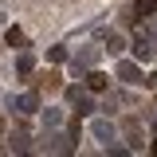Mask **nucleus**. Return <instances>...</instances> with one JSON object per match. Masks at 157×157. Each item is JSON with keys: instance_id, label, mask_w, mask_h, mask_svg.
Wrapping results in <instances>:
<instances>
[{"instance_id": "obj_1", "label": "nucleus", "mask_w": 157, "mask_h": 157, "mask_svg": "<svg viewBox=\"0 0 157 157\" xmlns=\"http://www.w3.org/2000/svg\"><path fill=\"white\" fill-rule=\"evenodd\" d=\"M4 106H8L12 114H39V94H36V90H24V94H8V98H4Z\"/></svg>"}, {"instance_id": "obj_2", "label": "nucleus", "mask_w": 157, "mask_h": 157, "mask_svg": "<svg viewBox=\"0 0 157 157\" xmlns=\"http://www.w3.org/2000/svg\"><path fill=\"white\" fill-rule=\"evenodd\" d=\"M102 51H106V47H94V43H86L82 51H75L71 67H75V71H86V67H94V63H98V55H102Z\"/></svg>"}, {"instance_id": "obj_3", "label": "nucleus", "mask_w": 157, "mask_h": 157, "mask_svg": "<svg viewBox=\"0 0 157 157\" xmlns=\"http://www.w3.org/2000/svg\"><path fill=\"white\" fill-rule=\"evenodd\" d=\"M90 137H98L102 145H110V141H118V126L106 122V118H94V122H90Z\"/></svg>"}, {"instance_id": "obj_4", "label": "nucleus", "mask_w": 157, "mask_h": 157, "mask_svg": "<svg viewBox=\"0 0 157 157\" xmlns=\"http://www.w3.org/2000/svg\"><path fill=\"white\" fill-rule=\"evenodd\" d=\"M118 78L130 82V86H134V82H145V75H141V67H137L134 59H122V63H118Z\"/></svg>"}, {"instance_id": "obj_5", "label": "nucleus", "mask_w": 157, "mask_h": 157, "mask_svg": "<svg viewBox=\"0 0 157 157\" xmlns=\"http://www.w3.org/2000/svg\"><path fill=\"white\" fill-rule=\"evenodd\" d=\"M67 102H71V106H78V114H90V110H94L90 94H86V90H78V86H67Z\"/></svg>"}, {"instance_id": "obj_6", "label": "nucleus", "mask_w": 157, "mask_h": 157, "mask_svg": "<svg viewBox=\"0 0 157 157\" xmlns=\"http://www.w3.org/2000/svg\"><path fill=\"white\" fill-rule=\"evenodd\" d=\"M134 55H137V63L153 59V39H149V32H141V36L134 39Z\"/></svg>"}, {"instance_id": "obj_7", "label": "nucleus", "mask_w": 157, "mask_h": 157, "mask_svg": "<svg viewBox=\"0 0 157 157\" xmlns=\"http://www.w3.org/2000/svg\"><path fill=\"white\" fill-rule=\"evenodd\" d=\"M47 149H51V153H71L75 145H71L67 134H51V137H47Z\"/></svg>"}, {"instance_id": "obj_8", "label": "nucleus", "mask_w": 157, "mask_h": 157, "mask_svg": "<svg viewBox=\"0 0 157 157\" xmlns=\"http://www.w3.org/2000/svg\"><path fill=\"white\" fill-rule=\"evenodd\" d=\"M102 47H106L110 55H122V51H126V36H122V32H110V36H106V43H102Z\"/></svg>"}, {"instance_id": "obj_9", "label": "nucleus", "mask_w": 157, "mask_h": 157, "mask_svg": "<svg viewBox=\"0 0 157 157\" xmlns=\"http://www.w3.org/2000/svg\"><path fill=\"white\" fill-rule=\"evenodd\" d=\"M106 82H110V78L102 75V71H90V75H86V90H94V94H102V90H106Z\"/></svg>"}, {"instance_id": "obj_10", "label": "nucleus", "mask_w": 157, "mask_h": 157, "mask_svg": "<svg viewBox=\"0 0 157 157\" xmlns=\"http://www.w3.org/2000/svg\"><path fill=\"white\" fill-rule=\"evenodd\" d=\"M59 122H63V110H59V106H47V110H43V126H47V130H59Z\"/></svg>"}, {"instance_id": "obj_11", "label": "nucleus", "mask_w": 157, "mask_h": 157, "mask_svg": "<svg viewBox=\"0 0 157 157\" xmlns=\"http://www.w3.org/2000/svg\"><path fill=\"white\" fill-rule=\"evenodd\" d=\"M134 12H137V20L153 16V12H157V0H137V4H134Z\"/></svg>"}, {"instance_id": "obj_12", "label": "nucleus", "mask_w": 157, "mask_h": 157, "mask_svg": "<svg viewBox=\"0 0 157 157\" xmlns=\"http://www.w3.org/2000/svg\"><path fill=\"white\" fill-rule=\"evenodd\" d=\"M8 141H12L8 149H16V153H28V134H12Z\"/></svg>"}, {"instance_id": "obj_13", "label": "nucleus", "mask_w": 157, "mask_h": 157, "mask_svg": "<svg viewBox=\"0 0 157 157\" xmlns=\"http://www.w3.org/2000/svg\"><path fill=\"white\" fill-rule=\"evenodd\" d=\"M4 39H8V47H24V32H20V28H8Z\"/></svg>"}, {"instance_id": "obj_14", "label": "nucleus", "mask_w": 157, "mask_h": 157, "mask_svg": "<svg viewBox=\"0 0 157 157\" xmlns=\"http://www.w3.org/2000/svg\"><path fill=\"white\" fill-rule=\"evenodd\" d=\"M32 67H36V59H32V55H20V59H16V71H20V75H32Z\"/></svg>"}, {"instance_id": "obj_15", "label": "nucleus", "mask_w": 157, "mask_h": 157, "mask_svg": "<svg viewBox=\"0 0 157 157\" xmlns=\"http://www.w3.org/2000/svg\"><path fill=\"white\" fill-rule=\"evenodd\" d=\"M47 59L51 63H67V47H47Z\"/></svg>"}, {"instance_id": "obj_16", "label": "nucleus", "mask_w": 157, "mask_h": 157, "mask_svg": "<svg viewBox=\"0 0 157 157\" xmlns=\"http://www.w3.org/2000/svg\"><path fill=\"white\" fill-rule=\"evenodd\" d=\"M153 153H157V137H153Z\"/></svg>"}, {"instance_id": "obj_17", "label": "nucleus", "mask_w": 157, "mask_h": 157, "mask_svg": "<svg viewBox=\"0 0 157 157\" xmlns=\"http://www.w3.org/2000/svg\"><path fill=\"white\" fill-rule=\"evenodd\" d=\"M0 24H4V12H0Z\"/></svg>"}]
</instances>
